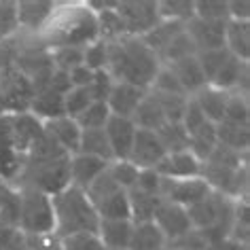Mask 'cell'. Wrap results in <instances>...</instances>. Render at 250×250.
Returning a JSON list of instances; mask_svg holds the SVG:
<instances>
[{
    "label": "cell",
    "instance_id": "cell-1",
    "mask_svg": "<svg viewBox=\"0 0 250 250\" xmlns=\"http://www.w3.org/2000/svg\"><path fill=\"white\" fill-rule=\"evenodd\" d=\"M159 68V58L146 47V42L140 36H121V39L108 42L106 72L115 81L136 85L148 91Z\"/></svg>",
    "mask_w": 250,
    "mask_h": 250
},
{
    "label": "cell",
    "instance_id": "cell-2",
    "mask_svg": "<svg viewBox=\"0 0 250 250\" xmlns=\"http://www.w3.org/2000/svg\"><path fill=\"white\" fill-rule=\"evenodd\" d=\"M41 34L42 45L47 49L87 47L89 42L98 41L96 13L89 7H68L64 11H55Z\"/></svg>",
    "mask_w": 250,
    "mask_h": 250
},
{
    "label": "cell",
    "instance_id": "cell-3",
    "mask_svg": "<svg viewBox=\"0 0 250 250\" xmlns=\"http://www.w3.org/2000/svg\"><path fill=\"white\" fill-rule=\"evenodd\" d=\"M51 204L55 216L53 235L58 240L74 233H98L100 216L85 191L77 187H66L62 193L51 197Z\"/></svg>",
    "mask_w": 250,
    "mask_h": 250
},
{
    "label": "cell",
    "instance_id": "cell-4",
    "mask_svg": "<svg viewBox=\"0 0 250 250\" xmlns=\"http://www.w3.org/2000/svg\"><path fill=\"white\" fill-rule=\"evenodd\" d=\"M17 229L30 237L39 235H53L55 231V216L51 197L45 193L23 187L20 191V218Z\"/></svg>",
    "mask_w": 250,
    "mask_h": 250
},
{
    "label": "cell",
    "instance_id": "cell-5",
    "mask_svg": "<svg viewBox=\"0 0 250 250\" xmlns=\"http://www.w3.org/2000/svg\"><path fill=\"white\" fill-rule=\"evenodd\" d=\"M20 178L23 180L21 189H36L53 197L70 187V155L62 159L45 161V164H23Z\"/></svg>",
    "mask_w": 250,
    "mask_h": 250
},
{
    "label": "cell",
    "instance_id": "cell-6",
    "mask_svg": "<svg viewBox=\"0 0 250 250\" xmlns=\"http://www.w3.org/2000/svg\"><path fill=\"white\" fill-rule=\"evenodd\" d=\"M32 98V83L17 68H9V70L0 72V117L28 112Z\"/></svg>",
    "mask_w": 250,
    "mask_h": 250
},
{
    "label": "cell",
    "instance_id": "cell-7",
    "mask_svg": "<svg viewBox=\"0 0 250 250\" xmlns=\"http://www.w3.org/2000/svg\"><path fill=\"white\" fill-rule=\"evenodd\" d=\"M117 13L121 17L127 36H145L161 21L157 2H148V0L117 2Z\"/></svg>",
    "mask_w": 250,
    "mask_h": 250
},
{
    "label": "cell",
    "instance_id": "cell-8",
    "mask_svg": "<svg viewBox=\"0 0 250 250\" xmlns=\"http://www.w3.org/2000/svg\"><path fill=\"white\" fill-rule=\"evenodd\" d=\"M212 193L208 183L197 176V178H185V180H170V178H161V199L183 208L202 202Z\"/></svg>",
    "mask_w": 250,
    "mask_h": 250
},
{
    "label": "cell",
    "instance_id": "cell-9",
    "mask_svg": "<svg viewBox=\"0 0 250 250\" xmlns=\"http://www.w3.org/2000/svg\"><path fill=\"white\" fill-rule=\"evenodd\" d=\"M166 155L167 153L157 134L146 132V129H136V138L127 161H132L138 170H155Z\"/></svg>",
    "mask_w": 250,
    "mask_h": 250
},
{
    "label": "cell",
    "instance_id": "cell-10",
    "mask_svg": "<svg viewBox=\"0 0 250 250\" xmlns=\"http://www.w3.org/2000/svg\"><path fill=\"white\" fill-rule=\"evenodd\" d=\"M153 223L159 227V231L164 233L167 244L187 235L193 229L191 221H189V214H187V208L176 206V204H170V202H164V199H161L159 208H157V212H155Z\"/></svg>",
    "mask_w": 250,
    "mask_h": 250
},
{
    "label": "cell",
    "instance_id": "cell-11",
    "mask_svg": "<svg viewBox=\"0 0 250 250\" xmlns=\"http://www.w3.org/2000/svg\"><path fill=\"white\" fill-rule=\"evenodd\" d=\"M225 26H227V21H208L193 17L185 23V30L199 53L225 47Z\"/></svg>",
    "mask_w": 250,
    "mask_h": 250
},
{
    "label": "cell",
    "instance_id": "cell-12",
    "mask_svg": "<svg viewBox=\"0 0 250 250\" xmlns=\"http://www.w3.org/2000/svg\"><path fill=\"white\" fill-rule=\"evenodd\" d=\"M136 125L132 119H123V117H110L108 123L104 125L106 138H108L112 159L115 161H127L129 153H132V145L136 138Z\"/></svg>",
    "mask_w": 250,
    "mask_h": 250
},
{
    "label": "cell",
    "instance_id": "cell-13",
    "mask_svg": "<svg viewBox=\"0 0 250 250\" xmlns=\"http://www.w3.org/2000/svg\"><path fill=\"white\" fill-rule=\"evenodd\" d=\"M7 121H9V134H11V140H13L15 151L20 153L21 157H26L30 145L45 132V127H42V123L34 115H30V112L7 115Z\"/></svg>",
    "mask_w": 250,
    "mask_h": 250
},
{
    "label": "cell",
    "instance_id": "cell-14",
    "mask_svg": "<svg viewBox=\"0 0 250 250\" xmlns=\"http://www.w3.org/2000/svg\"><path fill=\"white\" fill-rule=\"evenodd\" d=\"M146 93H148L146 89H140V87H136V85L115 81V85H112V89H110V96L106 100L110 115L132 119L134 110L138 108V104L142 102V98H145Z\"/></svg>",
    "mask_w": 250,
    "mask_h": 250
},
{
    "label": "cell",
    "instance_id": "cell-15",
    "mask_svg": "<svg viewBox=\"0 0 250 250\" xmlns=\"http://www.w3.org/2000/svg\"><path fill=\"white\" fill-rule=\"evenodd\" d=\"M155 170H157L161 178H170V180L197 178L202 174V161H197L189 151L167 153Z\"/></svg>",
    "mask_w": 250,
    "mask_h": 250
},
{
    "label": "cell",
    "instance_id": "cell-16",
    "mask_svg": "<svg viewBox=\"0 0 250 250\" xmlns=\"http://www.w3.org/2000/svg\"><path fill=\"white\" fill-rule=\"evenodd\" d=\"M108 166L110 164H106V161L98 157H89V155L83 153L70 155V187L85 191Z\"/></svg>",
    "mask_w": 250,
    "mask_h": 250
},
{
    "label": "cell",
    "instance_id": "cell-17",
    "mask_svg": "<svg viewBox=\"0 0 250 250\" xmlns=\"http://www.w3.org/2000/svg\"><path fill=\"white\" fill-rule=\"evenodd\" d=\"M167 68H170L172 74L176 77L180 87H183V91L187 93V96H191V98L208 85V81H206V77H204L202 66H199V62H197V55L178 60V62H174V64H170Z\"/></svg>",
    "mask_w": 250,
    "mask_h": 250
},
{
    "label": "cell",
    "instance_id": "cell-18",
    "mask_svg": "<svg viewBox=\"0 0 250 250\" xmlns=\"http://www.w3.org/2000/svg\"><path fill=\"white\" fill-rule=\"evenodd\" d=\"M53 2H17V20H20V28L30 30V32H42V28L49 23V20L55 13Z\"/></svg>",
    "mask_w": 250,
    "mask_h": 250
},
{
    "label": "cell",
    "instance_id": "cell-19",
    "mask_svg": "<svg viewBox=\"0 0 250 250\" xmlns=\"http://www.w3.org/2000/svg\"><path fill=\"white\" fill-rule=\"evenodd\" d=\"M45 132L51 136V138L58 142V145L64 148L68 155L79 153V142H81V127L77 125V121L70 117H60L53 119V121L42 123Z\"/></svg>",
    "mask_w": 250,
    "mask_h": 250
},
{
    "label": "cell",
    "instance_id": "cell-20",
    "mask_svg": "<svg viewBox=\"0 0 250 250\" xmlns=\"http://www.w3.org/2000/svg\"><path fill=\"white\" fill-rule=\"evenodd\" d=\"M193 100L197 102L199 110L204 112L206 121H210L214 125H218L223 121L225 108H227V100H229L227 91H221V89H216V87H212V85H206L202 91H197L195 96H193Z\"/></svg>",
    "mask_w": 250,
    "mask_h": 250
},
{
    "label": "cell",
    "instance_id": "cell-21",
    "mask_svg": "<svg viewBox=\"0 0 250 250\" xmlns=\"http://www.w3.org/2000/svg\"><path fill=\"white\" fill-rule=\"evenodd\" d=\"M28 112L30 115H34L41 123H47V121H53V119L66 117L64 96H60V93H55L51 89H42L39 93H34Z\"/></svg>",
    "mask_w": 250,
    "mask_h": 250
},
{
    "label": "cell",
    "instance_id": "cell-22",
    "mask_svg": "<svg viewBox=\"0 0 250 250\" xmlns=\"http://www.w3.org/2000/svg\"><path fill=\"white\" fill-rule=\"evenodd\" d=\"M225 49L240 62H248V55H250V26H248V21L227 20V26H225Z\"/></svg>",
    "mask_w": 250,
    "mask_h": 250
},
{
    "label": "cell",
    "instance_id": "cell-23",
    "mask_svg": "<svg viewBox=\"0 0 250 250\" xmlns=\"http://www.w3.org/2000/svg\"><path fill=\"white\" fill-rule=\"evenodd\" d=\"M134 223L132 221H100L98 237L102 240L106 250L129 248Z\"/></svg>",
    "mask_w": 250,
    "mask_h": 250
},
{
    "label": "cell",
    "instance_id": "cell-24",
    "mask_svg": "<svg viewBox=\"0 0 250 250\" xmlns=\"http://www.w3.org/2000/svg\"><path fill=\"white\" fill-rule=\"evenodd\" d=\"M132 121L138 129H146V132H159V129L167 123L164 112H161V108H159V104H157V100H155V96L151 91L142 98L138 108L134 110Z\"/></svg>",
    "mask_w": 250,
    "mask_h": 250
},
{
    "label": "cell",
    "instance_id": "cell-25",
    "mask_svg": "<svg viewBox=\"0 0 250 250\" xmlns=\"http://www.w3.org/2000/svg\"><path fill=\"white\" fill-rule=\"evenodd\" d=\"M166 237L153 221L134 223L129 250H166Z\"/></svg>",
    "mask_w": 250,
    "mask_h": 250
},
{
    "label": "cell",
    "instance_id": "cell-26",
    "mask_svg": "<svg viewBox=\"0 0 250 250\" xmlns=\"http://www.w3.org/2000/svg\"><path fill=\"white\" fill-rule=\"evenodd\" d=\"M79 153L89 155V157H98L106 161V164H112V151L108 145V138H106L104 127L102 129H81V142H79Z\"/></svg>",
    "mask_w": 250,
    "mask_h": 250
},
{
    "label": "cell",
    "instance_id": "cell-27",
    "mask_svg": "<svg viewBox=\"0 0 250 250\" xmlns=\"http://www.w3.org/2000/svg\"><path fill=\"white\" fill-rule=\"evenodd\" d=\"M218 140H216V125L214 123H204L199 129H195L189 136V153L195 157L197 161H204L210 157L212 151L216 148Z\"/></svg>",
    "mask_w": 250,
    "mask_h": 250
},
{
    "label": "cell",
    "instance_id": "cell-28",
    "mask_svg": "<svg viewBox=\"0 0 250 250\" xmlns=\"http://www.w3.org/2000/svg\"><path fill=\"white\" fill-rule=\"evenodd\" d=\"M127 197H129V210H132V223L153 221L155 212H157L161 204L159 195H148V193H142L138 189H129Z\"/></svg>",
    "mask_w": 250,
    "mask_h": 250
},
{
    "label": "cell",
    "instance_id": "cell-29",
    "mask_svg": "<svg viewBox=\"0 0 250 250\" xmlns=\"http://www.w3.org/2000/svg\"><path fill=\"white\" fill-rule=\"evenodd\" d=\"M100 221H132V210H129L127 191H117L115 195L104 199L96 208Z\"/></svg>",
    "mask_w": 250,
    "mask_h": 250
},
{
    "label": "cell",
    "instance_id": "cell-30",
    "mask_svg": "<svg viewBox=\"0 0 250 250\" xmlns=\"http://www.w3.org/2000/svg\"><path fill=\"white\" fill-rule=\"evenodd\" d=\"M216 140L218 145L231 148L237 153H246L248 142H250V132L244 125H233V123H218L216 125Z\"/></svg>",
    "mask_w": 250,
    "mask_h": 250
},
{
    "label": "cell",
    "instance_id": "cell-31",
    "mask_svg": "<svg viewBox=\"0 0 250 250\" xmlns=\"http://www.w3.org/2000/svg\"><path fill=\"white\" fill-rule=\"evenodd\" d=\"M191 55H197V49H195V45H193V41L189 39L187 30H183V32L176 34L170 42H167V47L157 55V58H159L161 64L170 66V64H174V62H178V60L191 58Z\"/></svg>",
    "mask_w": 250,
    "mask_h": 250
},
{
    "label": "cell",
    "instance_id": "cell-32",
    "mask_svg": "<svg viewBox=\"0 0 250 250\" xmlns=\"http://www.w3.org/2000/svg\"><path fill=\"white\" fill-rule=\"evenodd\" d=\"M96 23H98V39L100 41L110 42V41L121 39V36H127L125 34V26H123L121 17L117 13V7L96 13Z\"/></svg>",
    "mask_w": 250,
    "mask_h": 250
},
{
    "label": "cell",
    "instance_id": "cell-33",
    "mask_svg": "<svg viewBox=\"0 0 250 250\" xmlns=\"http://www.w3.org/2000/svg\"><path fill=\"white\" fill-rule=\"evenodd\" d=\"M117 191H121V187L115 183V178H112L110 170L106 167V170L85 189V195L89 197V202L93 204V208H98V206L102 204L104 199H108L110 195H115Z\"/></svg>",
    "mask_w": 250,
    "mask_h": 250
},
{
    "label": "cell",
    "instance_id": "cell-34",
    "mask_svg": "<svg viewBox=\"0 0 250 250\" xmlns=\"http://www.w3.org/2000/svg\"><path fill=\"white\" fill-rule=\"evenodd\" d=\"M159 17L166 21H180L187 23L195 15V2L193 0H164L157 2Z\"/></svg>",
    "mask_w": 250,
    "mask_h": 250
},
{
    "label": "cell",
    "instance_id": "cell-35",
    "mask_svg": "<svg viewBox=\"0 0 250 250\" xmlns=\"http://www.w3.org/2000/svg\"><path fill=\"white\" fill-rule=\"evenodd\" d=\"M159 136L161 145H164L166 153H178V151H189V136L183 129L180 123H166L159 132H155Z\"/></svg>",
    "mask_w": 250,
    "mask_h": 250
},
{
    "label": "cell",
    "instance_id": "cell-36",
    "mask_svg": "<svg viewBox=\"0 0 250 250\" xmlns=\"http://www.w3.org/2000/svg\"><path fill=\"white\" fill-rule=\"evenodd\" d=\"M110 110L106 102H91L81 115L74 119L81 129H102L110 119Z\"/></svg>",
    "mask_w": 250,
    "mask_h": 250
},
{
    "label": "cell",
    "instance_id": "cell-37",
    "mask_svg": "<svg viewBox=\"0 0 250 250\" xmlns=\"http://www.w3.org/2000/svg\"><path fill=\"white\" fill-rule=\"evenodd\" d=\"M83 49L85 47H58V49H49V51H51L53 70L70 72L77 66H81V64H83Z\"/></svg>",
    "mask_w": 250,
    "mask_h": 250
},
{
    "label": "cell",
    "instance_id": "cell-38",
    "mask_svg": "<svg viewBox=\"0 0 250 250\" xmlns=\"http://www.w3.org/2000/svg\"><path fill=\"white\" fill-rule=\"evenodd\" d=\"M155 100H157L161 112H164L167 123H180L187 108V102L189 98L187 96H166V93H153Z\"/></svg>",
    "mask_w": 250,
    "mask_h": 250
},
{
    "label": "cell",
    "instance_id": "cell-39",
    "mask_svg": "<svg viewBox=\"0 0 250 250\" xmlns=\"http://www.w3.org/2000/svg\"><path fill=\"white\" fill-rule=\"evenodd\" d=\"M250 108H248V98L240 96V93H229L227 100V108H225V123H233V125H244L248 127V119H250ZM221 121V123H223Z\"/></svg>",
    "mask_w": 250,
    "mask_h": 250
},
{
    "label": "cell",
    "instance_id": "cell-40",
    "mask_svg": "<svg viewBox=\"0 0 250 250\" xmlns=\"http://www.w3.org/2000/svg\"><path fill=\"white\" fill-rule=\"evenodd\" d=\"M229 51L227 49H212V51H199L197 53V62H199V66H202V70H204V77L206 81H208V85L212 83V79L216 77V72L223 68V64L229 60Z\"/></svg>",
    "mask_w": 250,
    "mask_h": 250
},
{
    "label": "cell",
    "instance_id": "cell-41",
    "mask_svg": "<svg viewBox=\"0 0 250 250\" xmlns=\"http://www.w3.org/2000/svg\"><path fill=\"white\" fill-rule=\"evenodd\" d=\"M106 62H108V42L106 41H93L83 49V64L91 72L106 70Z\"/></svg>",
    "mask_w": 250,
    "mask_h": 250
},
{
    "label": "cell",
    "instance_id": "cell-42",
    "mask_svg": "<svg viewBox=\"0 0 250 250\" xmlns=\"http://www.w3.org/2000/svg\"><path fill=\"white\" fill-rule=\"evenodd\" d=\"M148 89H153L151 93H166V96H187V93L183 91V87H180V83L176 81V77H174L172 70L167 66H161L159 68ZM187 98H189V96H187Z\"/></svg>",
    "mask_w": 250,
    "mask_h": 250
},
{
    "label": "cell",
    "instance_id": "cell-43",
    "mask_svg": "<svg viewBox=\"0 0 250 250\" xmlns=\"http://www.w3.org/2000/svg\"><path fill=\"white\" fill-rule=\"evenodd\" d=\"M108 170L112 174V178H115V183L121 187L123 191L134 189L136 180H138V172H140L132 161H112L108 166Z\"/></svg>",
    "mask_w": 250,
    "mask_h": 250
},
{
    "label": "cell",
    "instance_id": "cell-44",
    "mask_svg": "<svg viewBox=\"0 0 250 250\" xmlns=\"http://www.w3.org/2000/svg\"><path fill=\"white\" fill-rule=\"evenodd\" d=\"M91 102H93V100H91V96H89V91H87V87H72V89L64 96V110H66V117L77 119Z\"/></svg>",
    "mask_w": 250,
    "mask_h": 250
},
{
    "label": "cell",
    "instance_id": "cell-45",
    "mask_svg": "<svg viewBox=\"0 0 250 250\" xmlns=\"http://www.w3.org/2000/svg\"><path fill=\"white\" fill-rule=\"evenodd\" d=\"M193 17L208 21H227V2L225 0H199V2H195V15Z\"/></svg>",
    "mask_w": 250,
    "mask_h": 250
},
{
    "label": "cell",
    "instance_id": "cell-46",
    "mask_svg": "<svg viewBox=\"0 0 250 250\" xmlns=\"http://www.w3.org/2000/svg\"><path fill=\"white\" fill-rule=\"evenodd\" d=\"M60 250H106L98 233H74L60 240Z\"/></svg>",
    "mask_w": 250,
    "mask_h": 250
},
{
    "label": "cell",
    "instance_id": "cell-47",
    "mask_svg": "<svg viewBox=\"0 0 250 250\" xmlns=\"http://www.w3.org/2000/svg\"><path fill=\"white\" fill-rule=\"evenodd\" d=\"M20 30L17 2H0V42L11 39Z\"/></svg>",
    "mask_w": 250,
    "mask_h": 250
},
{
    "label": "cell",
    "instance_id": "cell-48",
    "mask_svg": "<svg viewBox=\"0 0 250 250\" xmlns=\"http://www.w3.org/2000/svg\"><path fill=\"white\" fill-rule=\"evenodd\" d=\"M112 85H115V79L106 70H98V72H93V79H91L89 87H87V91H89L93 102H106L110 96Z\"/></svg>",
    "mask_w": 250,
    "mask_h": 250
},
{
    "label": "cell",
    "instance_id": "cell-49",
    "mask_svg": "<svg viewBox=\"0 0 250 250\" xmlns=\"http://www.w3.org/2000/svg\"><path fill=\"white\" fill-rule=\"evenodd\" d=\"M204 123H208V121H206V117H204V112L199 110V106H197L195 100L189 98V102H187V108H185V115H183V121H180L183 129L187 132V136H191L195 129L202 127Z\"/></svg>",
    "mask_w": 250,
    "mask_h": 250
},
{
    "label": "cell",
    "instance_id": "cell-50",
    "mask_svg": "<svg viewBox=\"0 0 250 250\" xmlns=\"http://www.w3.org/2000/svg\"><path fill=\"white\" fill-rule=\"evenodd\" d=\"M134 189L148 193V195H159L161 193V176L157 174V170H140Z\"/></svg>",
    "mask_w": 250,
    "mask_h": 250
},
{
    "label": "cell",
    "instance_id": "cell-51",
    "mask_svg": "<svg viewBox=\"0 0 250 250\" xmlns=\"http://www.w3.org/2000/svg\"><path fill=\"white\" fill-rule=\"evenodd\" d=\"M47 89H51V91H55V93H60V96H66V93L72 89L70 79H68V72L53 70V72H51V77H49V81H47Z\"/></svg>",
    "mask_w": 250,
    "mask_h": 250
},
{
    "label": "cell",
    "instance_id": "cell-52",
    "mask_svg": "<svg viewBox=\"0 0 250 250\" xmlns=\"http://www.w3.org/2000/svg\"><path fill=\"white\" fill-rule=\"evenodd\" d=\"M227 13H229V20L233 21H248L250 4L246 0H231V2H227Z\"/></svg>",
    "mask_w": 250,
    "mask_h": 250
},
{
    "label": "cell",
    "instance_id": "cell-53",
    "mask_svg": "<svg viewBox=\"0 0 250 250\" xmlns=\"http://www.w3.org/2000/svg\"><path fill=\"white\" fill-rule=\"evenodd\" d=\"M68 79H70L72 87H89L91 79H93V72L85 64H81V66L74 68V70L68 72Z\"/></svg>",
    "mask_w": 250,
    "mask_h": 250
},
{
    "label": "cell",
    "instance_id": "cell-54",
    "mask_svg": "<svg viewBox=\"0 0 250 250\" xmlns=\"http://www.w3.org/2000/svg\"><path fill=\"white\" fill-rule=\"evenodd\" d=\"M7 187L9 185H4L2 180H0V204H2V197H4V191H7Z\"/></svg>",
    "mask_w": 250,
    "mask_h": 250
},
{
    "label": "cell",
    "instance_id": "cell-55",
    "mask_svg": "<svg viewBox=\"0 0 250 250\" xmlns=\"http://www.w3.org/2000/svg\"><path fill=\"white\" fill-rule=\"evenodd\" d=\"M117 250H129V248H117Z\"/></svg>",
    "mask_w": 250,
    "mask_h": 250
}]
</instances>
